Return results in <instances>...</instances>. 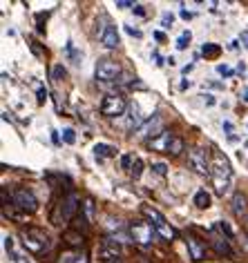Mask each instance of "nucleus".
Here are the masks:
<instances>
[{"mask_svg":"<svg viewBox=\"0 0 248 263\" xmlns=\"http://www.w3.org/2000/svg\"><path fill=\"white\" fill-rule=\"evenodd\" d=\"M21 239H23V246L34 254H43L47 252L49 246H51V239L49 234L41 228H34V226H27L21 230Z\"/></svg>","mask_w":248,"mask_h":263,"instance_id":"f257e3e1","label":"nucleus"},{"mask_svg":"<svg viewBox=\"0 0 248 263\" xmlns=\"http://www.w3.org/2000/svg\"><path fill=\"white\" fill-rule=\"evenodd\" d=\"M76 212H78V196L74 192H69L56 203L54 212H51V223L54 226H67L76 216Z\"/></svg>","mask_w":248,"mask_h":263,"instance_id":"f03ea898","label":"nucleus"},{"mask_svg":"<svg viewBox=\"0 0 248 263\" xmlns=\"http://www.w3.org/2000/svg\"><path fill=\"white\" fill-rule=\"evenodd\" d=\"M141 212L150 219V223L154 226V230L159 232L161 239H166V241H172V239H174V234H177V232L172 230V226L166 221V216H163L159 210L152 208V205H141Z\"/></svg>","mask_w":248,"mask_h":263,"instance_id":"7ed1b4c3","label":"nucleus"},{"mask_svg":"<svg viewBox=\"0 0 248 263\" xmlns=\"http://www.w3.org/2000/svg\"><path fill=\"white\" fill-rule=\"evenodd\" d=\"M156 230L152 223L148 221H134L132 226H130V236H132L134 243H139V246H150L154 239H156Z\"/></svg>","mask_w":248,"mask_h":263,"instance_id":"20e7f679","label":"nucleus"},{"mask_svg":"<svg viewBox=\"0 0 248 263\" xmlns=\"http://www.w3.org/2000/svg\"><path fill=\"white\" fill-rule=\"evenodd\" d=\"M126 109H128V103H126V98L119 96V94H110V96L103 98V103H101V114L108 116V118L123 116Z\"/></svg>","mask_w":248,"mask_h":263,"instance_id":"39448f33","label":"nucleus"},{"mask_svg":"<svg viewBox=\"0 0 248 263\" xmlns=\"http://www.w3.org/2000/svg\"><path fill=\"white\" fill-rule=\"evenodd\" d=\"M119 74H121V67H119V63H116V61H112V58H101V61L96 63V69H94L96 81L112 83Z\"/></svg>","mask_w":248,"mask_h":263,"instance_id":"423d86ee","label":"nucleus"},{"mask_svg":"<svg viewBox=\"0 0 248 263\" xmlns=\"http://www.w3.org/2000/svg\"><path fill=\"white\" fill-rule=\"evenodd\" d=\"M161 132H163L161 129V116L159 114H152V116L146 118V121H143L139 127L134 129V136H136V139H148L150 141V136L154 139V136H159Z\"/></svg>","mask_w":248,"mask_h":263,"instance_id":"0eeeda50","label":"nucleus"},{"mask_svg":"<svg viewBox=\"0 0 248 263\" xmlns=\"http://www.w3.org/2000/svg\"><path fill=\"white\" fill-rule=\"evenodd\" d=\"M11 201H14V205H16V208H21L23 212H36V210H38L36 196L31 194L29 190H25V187L14 190V194H11Z\"/></svg>","mask_w":248,"mask_h":263,"instance_id":"6e6552de","label":"nucleus"},{"mask_svg":"<svg viewBox=\"0 0 248 263\" xmlns=\"http://www.w3.org/2000/svg\"><path fill=\"white\" fill-rule=\"evenodd\" d=\"M212 179H221V181H231V163L221 152H212V165H210Z\"/></svg>","mask_w":248,"mask_h":263,"instance_id":"1a4fd4ad","label":"nucleus"},{"mask_svg":"<svg viewBox=\"0 0 248 263\" xmlns=\"http://www.w3.org/2000/svg\"><path fill=\"white\" fill-rule=\"evenodd\" d=\"M188 163H190V167L194 170L197 174L201 176H208V174H212L210 172V165H208V161H206V152L201 147H194L188 152Z\"/></svg>","mask_w":248,"mask_h":263,"instance_id":"9d476101","label":"nucleus"},{"mask_svg":"<svg viewBox=\"0 0 248 263\" xmlns=\"http://www.w3.org/2000/svg\"><path fill=\"white\" fill-rule=\"evenodd\" d=\"M99 41L105 45L108 49H116V47L121 45L119 31H116V27H114V25H110V23L101 25V29H99Z\"/></svg>","mask_w":248,"mask_h":263,"instance_id":"9b49d317","label":"nucleus"},{"mask_svg":"<svg viewBox=\"0 0 248 263\" xmlns=\"http://www.w3.org/2000/svg\"><path fill=\"white\" fill-rule=\"evenodd\" d=\"M99 259L105 263H119L121 259V248L116 246V241H103L99 246Z\"/></svg>","mask_w":248,"mask_h":263,"instance_id":"f8f14e48","label":"nucleus"},{"mask_svg":"<svg viewBox=\"0 0 248 263\" xmlns=\"http://www.w3.org/2000/svg\"><path fill=\"white\" fill-rule=\"evenodd\" d=\"M186 248H188V254H190V259L192 261H204L206 259V243L197 239V236H192V234H188L186 236Z\"/></svg>","mask_w":248,"mask_h":263,"instance_id":"ddd939ff","label":"nucleus"},{"mask_svg":"<svg viewBox=\"0 0 248 263\" xmlns=\"http://www.w3.org/2000/svg\"><path fill=\"white\" fill-rule=\"evenodd\" d=\"M172 141H174V136L170 132H161L159 136H154V139L148 141V147L152 149V152H170Z\"/></svg>","mask_w":248,"mask_h":263,"instance_id":"4468645a","label":"nucleus"},{"mask_svg":"<svg viewBox=\"0 0 248 263\" xmlns=\"http://www.w3.org/2000/svg\"><path fill=\"white\" fill-rule=\"evenodd\" d=\"M192 203L199 210H208V208H210V194H208V190L206 187H199L197 192H194V196H192Z\"/></svg>","mask_w":248,"mask_h":263,"instance_id":"2eb2a0df","label":"nucleus"},{"mask_svg":"<svg viewBox=\"0 0 248 263\" xmlns=\"http://www.w3.org/2000/svg\"><path fill=\"white\" fill-rule=\"evenodd\" d=\"M210 246H212V250L217 254H226V256H235V252H233V248L228 246V241H221V239H212L210 241Z\"/></svg>","mask_w":248,"mask_h":263,"instance_id":"dca6fc26","label":"nucleus"},{"mask_svg":"<svg viewBox=\"0 0 248 263\" xmlns=\"http://www.w3.org/2000/svg\"><path fill=\"white\" fill-rule=\"evenodd\" d=\"M63 239L67 241V246H72V248H81L83 246V234L76 232V230H67V232L63 234Z\"/></svg>","mask_w":248,"mask_h":263,"instance_id":"f3484780","label":"nucleus"},{"mask_svg":"<svg viewBox=\"0 0 248 263\" xmlns=\"http://www.w3.org/2000/svg\"><path fill=\"white\" fill-rule=\"evenodd\" d=\"M94 154L96 156H112V154H116V147L108 145V143H96V145H94Z\"/></svg>","mask_w":248,"mask_h":263,"instance_id":"a211bd4d","label":"nucleus"},{"mask_svg":"<svg viewBox=\"0 0 248 263\" xmlns=\"http://www.w3.org/2000/svg\"><path fill=\"white\" fill-rule=\"evenodd\" d=\"M201 54H204L206 58H217L221 54V47L219 45H215V43H206L204 47H201Z\"/></svg>","mask_w":248,"mask_h":263,"instance_id":"6ab92c4d","label":"nucleus"},{"mask_svg":"<svg viewBox=\"0 0 248 263\" xmlns=\"http://www.w3.org/2000/svg\"><path fill=\"white\" fill-rule=\"evenodd\" d=\"M233 210H235V214H244L246 212V196L244 194H235L233 196Z\"/></svg>","mask_w":248,"mask_h":263,"instance_id":"aec40b11","label":"nucleus"},{"mask_svg":"<svg viewBox=\"0 0 248 263\" xmlns=\"http://www.w3.org/2000/svg\"><path fill=\"white\" fill-rule=\"evenodd\" d=\"M130 174H132L134 179H139V176L143 174V159H141V156H136V159H134L132 167H130Z\"/></svg>","mask_w":248,"mask_h":263,"instance_id":"412c9836","label":"nucleus"},{"mask_svg":"<svg viewBox=\"0 0 248 263\" xmlns=\"http://www.w3.org/2000/svg\"><path fill=\"white\" fill-rule=\"evenodd\" d=\"M67 76V71H65V67L61 63H56L54 67H51V78H54V81H63V78Z\"/></svg>","mask_w":248,"mask_h":263,"instance_id":"4be33fe9","label":"nucleus"},{"mask_svg":"<svg viewBox=\"0 0 248 263\" xmlns=\"http://www.w3.org/2000/svg\"><path fill=\"white\" fill-rule=\"evenodd\" d=\"M215 181V192L219 196H224L228 192V185H231V181H221V179H212Z\"/></svg>","mask_w":248,"mask_h":263,"instance_id":"5701e85b","label":"nucleus"},{"mask_svg":"<svg viewBox=\"0 0 248 263\" xmlns=\"http://www.w3.org/2000/svg\"><path fill=\"white\" fill-rule=\"evenodd\" d=\"M190 41H192V34L190 31H184V34L177 38V49H186L188 45H190Z\"/></svg>","mask_w":248,"mask_h":263,"instance_id":"b1692460","label":"nucleus"},{"mask_svg":"<svg viewBox=\"0 0 248 263\" xmlns=\"http://www.w3.org/2000/svg\"><path fill=\"white\" fill-rule=\"evenodd\" d=\"M63 143H67V145H74V143H76V132L72 127L63 129Z\"/></svg>","mask_w":248,"mask_h":263,"instance_id":"393cba45","label":"nucleus"},{"mask_svg":"<svg viewBox=\"0 0 248 263\" xmlns=\"http://www.w3.org/2000/svg\"><path fill=\"white\" fill-rule=\"evenodd\" d=\"M181 152H184V141H181L179 136H174V141H172V145H170V154L177 156V154H181Z\"/></svg>","mask_w":248,"mask_h":263,"instance_id":"a878e982","label":"nucleus"},{"mask_svg":"<svg viewBox=\"0 0 248 263\" xmlns=\"http://www.w3.org/2000/svg\"><path fill=\"white\" fill-rule=\"evenodd\" d=\"M134 159H136L134 154H123L121 156V167L123 170H130V167H132V163H134Z\"/></svg>","mask_w":248,"mask_h":263,"instance_id":"bb28decb","label":"nucleus"},{"mask_svg":"<svg viewBox=\"0 0 248 263\" xmlns=\"http://www.w3.org/2000/svg\"><path fill=\"white\" fill-rule=\"evenodd\" d=\"M152 170H154V174H159V176H166L168 174V165H166V163H161V161L152 163Z\"/></svg>","mask_w":248,"mask_h":263,"instance_id":"cd10ccee","label":"nucleus"},{"mask_svg":"<svg viewBox=\"0 0 248 263\" xmlns=\"http://www.w3.org/2000/svg\"><path fill=\"white\" fill-rule=\"evenodd\" d=\"M217 228L221 230V232H224L226 236H228V239H233V236H235V232H233V228L231 226H228V223H224V221H219L217 223Z\"/></svg>","mask_w":248,"mask_h":263,"instance_id":"c85d7f7f","label":"nucleus"},{"mask_svg":"<svg viewBox=\"0 0 248 263\" xmlns=\"http://www.w3.org/2000/svg\"><path fill=\"white\" fill-rule=\"evenodd\" d=\"M36 101L41 103V105L47 101V89H45V87H38V89H36Z\"/></svg>","mask_w":248,"mask_h":263,"instance_id":"c756f323","label":"nucleus"},{"mask_svg":"<svg viewBox=\"0 0 248 263\" xmlns=\"http://www.w3.org/2000/svg\"><path fill=\"white\" fill-rule=\"evenodd\" d=\"M217 71L221 76H233V67H228L226 63H221V65H217Z\"/></svg>","mask_w":248,"mask_h":263,"instance_id":"7c9ffc66","label":"nucleus"},{"mask_svg":"<svg viewBox=\"0 0 248 263\" xmlns=\"http://www.w3.org/2000/svg\"><path fill=\"white\" fill-rule=\"evenodd\" d=\"M172 21H174V16H172V14H163V18H161V25H163V27H170Z\"/></svg>","mask_w":248,"mask_h":263,"instance_id":"2f4dec72","label":"nucleus"},{"mask_svg":"<svg viewBox=\"0 0 248 263\" xmlns=\"http://www.w3.org/2000/svg\"><path fill=\"white\" fill-rule=\"evenodd\" d=\"M126 31H128L130 36H134V38H141V36H143L141 29H134V27H130V25H126Z\"/></svg>","mask_w":248,"mask_h":263,"instance_id":"473e14b6","label":"nucleus"},{"mask_svg":"<svg viewBox=\"0 0 248 263\" xmlns=\"http://www.w3.org/2000/svg\"><path fill=\"white\" fill-rule=\"evenodd\" d=\"M85 212H87L90 219H92V214H94V203H92V199H87V201H85Z\"/></svg>","mask_w":248,"mask_h":263,"instance_id":"72a5a7b5","label":"nucleus"},{"mask_svg":"<svg viewBox=\"0 0 248 263\" xmlns=\"http://www.w3.org/2000/svg\"><path fill=\"white\" fill-rule=\"evenodd\" d=\"M74 263H90V261H87V254H85V252H78L76 259H74Z\"/></svg>","mask_w":248,"mask_h":263,"instance_id":"f704fd0d","label":"nucleus"},{"mask_svg":"<svg viewBox=\"0 0 248 263\" xmlns=\"http://www.w3.org/2000/svg\"><path fill=\"white\" fill-rule=\"evenodd\" d=\"M116 7H119V9H128V7H134V3H128V0H119V3H116Z\"/></svg>","mask_w":248,"mask_h":263,"instance_id":"c9c22d12","label":"nucleus"},{"mask_svg":"<svg viewBox=\"0 0 248 263\" xmlns=\"http://www.w3.org/2000/svg\"><path fill=\"white\" fill-rule=\"evenodd\" d=\"M152 61H154V65H159V67L163 65V58H161L159 51H152Z\"/></svg>","mask_w":248,"mask_h":263,"instance_id":"e433bc0d","label":"nucleus"},{"mask_svg":"<svg viewBox=\"0 0 248 263\" xmlns=\"http://www.w3.org/2000/svg\"><path fill=\"white\" fill-rule=\"evenodd\" d=\"M239 43L244 45V47L248 49V31H241V36H239Z\"/></svg>","mask_w":248,"mask_h":263,"instance_id":"4c0bfd02","label":"nucleus"},{"mask_svg":"<svg viewBox=\"0 0 248 263\" xmlns=\"http://www.w3.org/2000/svg\"><path fill=\"white\" fill-rule=\"evenodd\" d=\"M132 11H134L136 16H146V9H143V5H134V9H132Z\"/></svg>","mask_w":248,"mask_h":263,"instance_id":"58836bf2","label":"nucleus"},{"mask_svg":"<svg viewBox=\"0 0 248 263\" xmlns=\"http://www.w3.org/2000/svg\"><path fill=\"white\" fill-rule=\"evenodd\" d=\"M154 41H159V43H163V41H166V34H163V31H154Z\"/></svg>","mask_w":248,"mask_h":263,"instance_id":"ea45409f","label":"nucleus"},{"mask_svg":"<svg viewBox=\"0 0 248 263\" xmlns=\"http://www.w3.org/2000/svg\"><path fill=\"white\" fill-rule=\"evenodd\" d=\"M179 16L184 18V21H190V18H192V14H190V11H186V9H181V11H179Z\"/></svg>","mask_w":248,"mask_h":263,"instance_id":"a19ab883","label":"nucleus"},{"mask_svg":"<svg viewBox=\"0 0 248 263\" xmlns=\"http://www.w3.org/2000/svg\"><path fill=\"white\" fill-rule=\"evenodd\" d=\"M5 248L11 252V248H14V241H11V236H5Z\"/></svg>","mask_w":248,"mask_h":263,"instance_id":"79ce46f5","label":"nucleus"},{"mask_svg":"<svg viewBox=\"0 0 248 263\" xmlns=\"http://www.w3.org/2000/svg\"><path fill=\"white\" fill-rule=\"evenodd\" d=\"M204 98H206V103H208V105H215V98H212V96H210V94H206V96H204Z\"/></svg>","mask_w":248,"mask_h":263,"instance_id":"37998d69","label":"nucleus"},{"mask_svg":"<svg viewBox=\"0 0 248 263\" xmlns=\"http://www.w3.org/2000/svg\"><path fill=\"white\" fill-rule=\"evenodd\" d=\"M224 129H226V132H233V123L226 121V123H224Z\"/></svg>","mask_w":248,"mask_h":263,"instance_id":"c03bdc74","label":"nucleus"},{"mask_svg":"<svg viewBox=\"0 0 248 263\" xmlns=\"http://www.w3.org/2000/svg\"><path fill=\"white\" fill-rule=\"evenodd\" d=\"M51 141H54V143H61V139H58V132H51Z\"/></svg>","mask_w":248,"mask_h":263,"instance_id":"a18cd8bd","label":"nucleus"},{"mask_svg":"<svg viewBox=\"0 0 248 263\" xmlns=\"http://www.w3.org/2000/svg\"><path fill=\"white\" fill-rule=\"evenodd\" d=\"M237 71H239V74H244V71H246V65L239 63V65H237Z\"/></svg>","mask_w":248,"mask_h":263,"instance_id":"49530a36","label":"nucleus"},{"mask_svg":"<svg viewBox=\"0 0 248 263\" xmlns=\"http://www.w3.org/2000/svg\"><path fill=\"white\" fill-rule=\"evenodd\" d=\"M228 47H231V49H237V47H239V41H233L231 45H228Z\"/></svg>","mask_w":248,"mask_h":263,"instance_id":"de8ad7c7","label":"nucleus"},{"mask_svg":"<svg viewBox=\"0 0 248 263\" xmlns=\"http://www.w3.org/2000/svg\"><path fill=\"white\" fill-rule=\"evenodd\" d=\"M194 69V65H186V67H184V74H188V71H192Z\"/></svg>","mask_w":248,"mask_h":263,"instance_id":"09e8293b","label":"nucleus"},{"mask_svg":"<svg viewBox=\"0 0 248 263\" xmlns=\"http://www.w3.org/2000/svg\"><path fill=\"white\" fill-rule=\"evenodd\" d=\"M241 98H244V103H248V89L244 91V94H241Z\"/></svg>","mask_w":248,"mask_h":263,"instance_id":"8fccbe9b","label":"nucleus"},{"mask_svg":"<svg viewBox=\"0 0 248 263\" xmlns=\"http://www.w3.org/2000/svg\"><path fill=\"white\" fill-rule=\"evenodd\" d=\"M246 145H248V141H246Z\"/></svg>","mask_w":248,"mask_h":263,"instance_id":"3c124183","label":"nucleus"}]
</instances>
